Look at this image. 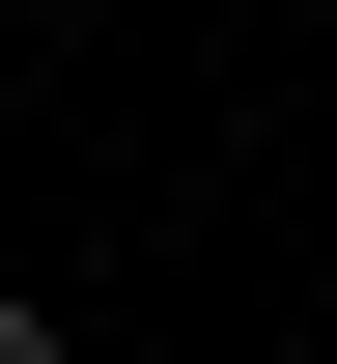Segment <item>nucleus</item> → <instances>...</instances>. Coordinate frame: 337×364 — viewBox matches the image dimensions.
<instances>
[{"label":"nucleus","mask_w":337,"mask_h":364,"mask_svg":"<svg viewBox=\"0 0 337 364\" xmlns=\"http://www.w3.org/2000/svg\"><path fill=\"white\" fill-rule=\"evenodd\" d=\"M0 364H56V309H28V280H0Z\"/></svg>","instance_id":"1"}]
</instances>
